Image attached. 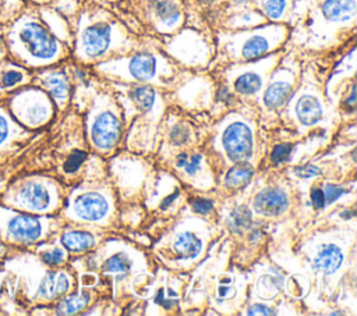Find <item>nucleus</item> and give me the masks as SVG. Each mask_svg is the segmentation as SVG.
<instances>
[{"mask_svg":"<svg viewBox=\"0 0 357 316\" xmlns=\"http://www.w3.org/2000/svg\"><path fill=\"white\" fill-rule=\"evenodd\" d=\"M6 49L25 68H45L66 57V47L50 26L32 13L21 14L10 26Z\"/></svg>","mask_w":357,"mask_h":316,"instance_id":"f257e3e1","label":"nucleus"},{"mask_svg":"<svg viewBox=\"0 0 357 316\" xmlns=\"http://www.w3.org/2000/svg\"><path fill=\"white\" fill-rule=\"evenodd\" d=\"M123 26L103 10L85 13L81 17L75 39V56L81 61L93 63L117 50L128 49Z\"/></svg>","mask_w":357,"mask_h":316,"instance_id":"f03ea898","label":"nucleus"},{"mask_svg":"<svg viewBox=\"0 0 357 316\" xmlns=\"http://www.w3.org/2000/svg\"><path fill=\"white\" fill-rule=\"evenodd\" d=\"M287 29L282 24H271L250 31L225 35L222 46L225 53L236 61H254L276 50L286 39Z\"/></svg>","mask_w":357,"mask_h":316,"instance_id":"7ed1b4c3","label":"nucleus"},{"mask_svg":"<svg viewBox=\"0 0 357 316\" xmlns=\"http://www.w3.org/2000/svg\"><path fill=\"white\" fill-rule=\"evenodd\" d=\"M59 203V192L52 181L29 177L17 181L3 195V205L15 210L42 214L53 210Z\"/></svg>","mask_w":357,"mask_h":316,"instance_id":"20e7f679","label":"nucleus"},{"mask_svg":"<svg viewBox=\"0 0 357 316\" xmlns=\"http://www.w3.org/2000/svg\"><path fill=\"white\" fill-rule=\"evenodd\" d=\"M98 70L105 74H112L127 81H137L142 84L162 82L167 75H172L173 68L160 56L151 52H139L128 57L113 58L100 63Z\"/></svg>","mask_w":357,"mask_h":316,"instance_id":"39448f33","label":"nucleus"},{"mask_svg":"<svg viewBox=\"0 0 357 316\" xmlns=\"http://www.w3.org/2000/svg\"><path fill=\"white\" fill-rule=\"evenodd\" d=\"M7 109L20 125L36 128L50 120L53 102L42 88L24 85L8 97Z\"/></svg>","mask_w":357,"mask_h":316,"instance_id":"423d86ee","label":"nucleus"},{"mask_svg":"<svg viewBox=\"0 0 357 316\" xmlns=\"http://www.w3.org/2000/svg\"><path fill=\"white\" fill-rule=\"evenodd\" d=\"M47 234V221L32 213L0 206V235L4 241L29 245Z\"/></svg>","mask_w":357,"mask_h":316,"instance_id":"0eeeda50","label":"nucleus"},{"mask_svg":"<svg viewBox=\"0 0 357 316\" xmlns=\"http://www.w3.org/2000/svg\"><path fill=\"white\" fill-rule=\"evenodd\" d=\"M272 58L261 60L243 65V68H234L230 74V84L233 89L243 96H252L262 90L266 79V72L272 68Z\"/></svg>","mask_w":357,"mask_h":316,"instance_id":"6e6552de","label":"nucleus"},{"mask_svg":"<svg viewBox=\"0 0 357 316\" xmlns=\"http://www.w3.org/2000/svg\"><path fill=\"white\" fill-rule=\"evenodd\" d=\"M153 26L159 32H173L183 22L181 0H142Z\"/></svg>","mask_w":357,"mask_h":316,"instance_id":"1a4fd4ad","label":"nucleus"},{"mask_svg":"<svg viewBox=\"0 0 357 316\" xmlns=\"http://www.w3.org/2000/svg\"><path fill=\"white\" fill-rule=\"evenodd\" d=\"M222 145L231 160H245L252 152V132L250 127L243 121H233L222 134Z\"/></svg>","mask_w":357,"mask_h":316,"instance_id":"9d476101","label":"nucleus"},{"mask_svg":"<svg viewBox=\"0 0 357 316\" xmlns=\"http://www.w3.org/2000/svg\"><path fill=\"white\" fill-rule=\"evenodd\" d=\"M42 88L57 107H64L70 99L71 84L67 72L61 68H47L39 71L35 77Z\"/></svg>","mask_w":357,"mask_h":316,"instance_id":"9b49d317","label":"nucleus"},{"mask_svg":"<svg viewBox=\"0 0 357 316\" xmlns=\"http://www.w3.org/2000/svg\"><path fill=\"white\" fill-rule=\"evenodd\" d=\"M109 213V202L99 192H85L73 199L68 214L84 221H100Z\"/></svg>","mask_w":357,"mask_h":316,"instance_id":"f8f14e48","label":"nucleus"},{"mask_svg":"<svg viewBox=\"0 0 357 316\" xmlns=\"http://www.w3.org/2000/svg\"><path fill=\"white\" fill-rule=\"evenodd\" d=\"M120 136V121L110 110L96 114L91 125V139L98 149H110Z\"/></svg>","mask_w":357,"mask_h":316,"instance_id":"ddd939ff","label":"nucleus"},{"mask_svg":"<svg viewBox=\"0 0 357 316\" xmlns=\"http://www.w3.org/2000/svg\"><path fill=\"white\" fill-rule=\"evenodd\" d=\"M293 72L289 70L278 71L264 90V104L269 109L280 107L291 95Z\"/></svg>","mask_w":357,"mask_h":316,"instance_id":"4468645a","label":"nucleus"},{"mask_svg":"<svg viewBox=\"0 0 357 316\" xmlns=\"http://www.w3.org/2000/svg\"><path fill=\"white\" fill-rule=\"evenodd\" d=\"M71 287V278L66 271H45L35 285L33 298L53 301L66 294Z\"/></svg>","mask_w":357,"mask_h":316,"instance_id":"2eb2a0df","label":"nucleus"},{"mask_svg":"<svg viewBox=\"0 0 357 316\" xmlns=\"http://www.w3.org/2000/svg\"><path fill=\"white\" fill-rule=\"evenodd\" d=\"M289 203L287 195L279 188H266L254 199V209L264 216H276L286 210Z\"/></svg>","mask_w":357,"mask_h":316,"instance_id":"dca6fc26","label":"nucleus"},{"mask_svg":"<svg viewBox=\"0 0 357 316\" xmlns=\"http://www.w3.org/2000/svg\"><path fill=\"white\" fill-rule=\"evenodd\" d=\"M294 113L300 123L304 125H312L322 120L324 107L317 96L311 93H303L294 103Z\"/></svg>","mask_w":357,"mask_h":316,"instance_id":"f3484780","label":"nucleus"},{"mask_svg":"<svg viewBox=\"0 0 357 316\" xmlns=\"http://www.w3.org/2000/svg\"><path fill=\"white\" fill-rule=\"evenodd\" d=\"M343 262V253L342 251L335 245H326L324 246L318 255L314 259V264L318 270H321L325 274L335 273Z\"/></svg>","mask_w":357,"mask_h":316,"instance_id":"a211bd4d","label":"nucleus"},{"mask_svg":"<svg viewBox=\"0 0 357 316\" xmlns=\"http://www.w3.org/2000/svg\"><path fill=\"white\" fill-rule=\"evenodd\" d=\"M31 81V74L28 68L20 64H10L0 74V88L10 90L21 88Z\"/></svg>","mask_w":357,"mask_h":316,"instance_id":"6ab92c4d","label":"nucleus"},{"mask_svg":"<svg viewBox=\"0 0 357 316\" xmlns=\"http://www.w3.org/2000/svg\"><path fill=\"white\" fill-rule=\"evenodd\" d=\"M21 134H22V128L13 118L8 109L0 106V150L6 149Z\"/></svg>","mask_w":357,"mask_h":316,"instance_id":"aec40b11","label":"nucleus"},{"mask_svg":"<svg viewBox=\"0 0 357 316\" xmlns=\"http://www.w3.org/2000/svg\"><path fill=\"white\" fill-rule=\"evenodd\" d=\"M61 244L67 251L71 252H82L89 249L91 246H93L95 244V238L92 234L85 232V231H75V230H70L66 231L61 235Z\"/></svg>","mask_w":357,"mask_h":316,"instance_id":"412c9836","label":"nucleus"},{"mask_svg":"<svg viewBox=\"0 0 357 316\" xmlns=\"http://www.w3.org/2000/svg\"><path fill=\"white\" fill-rule=\"evenodd\" d=\"M130 95H131V99L135 103V106L142 111H151L156 104L158 93H156L155 88L151 86L149 84H142V85L134 86L131 89Z\"/></svg>","mask_w":357,"mask_h":316,"instance_id":"4be33fe9","label":"nucleus"},{"mask_svg":"<svg viewBox=\"0 0 357 316\" xmlns=\"http://www.w3.org/2000/svg\"><path fill=\"white\" fill-rule=\"evenodd\" d=\"M202 249V244L199 238H197L192 232H183L174 242V251L180 258L194 259Z\"/></svg>","mask_w":357,"mask_h":316,"instance_id":"5701e85b","label":"nucleus"},{"mask_svg":"<svg viewBox=\"0 0 357 316\" xmlns=\"http://www.w3.org/2000/svg\"><path fill=\"white\" fill-rule=\"evenodd\" d=\"M91 301V295L88 292H77L73 295H68L63 298L57 306L56 313L57 315H74L84 309Z\"/></svg>","mask_w":357,"mask_h":316,"instance_id":"b1692460","label":"nucleus"},{"mask_svg":"<svg viewBox=\"0 0 357 316\" xmlns=\"http://www.w3.org/2000/svg\"><path fill=\"white\" fill-rule=\"evenodd\" d=\"M252 167L245 163H238L234 167H231L226 175V185L230 188H238L244 184H247L252 177Z\"/></svg>","mask_w":357,"mask_h":316,"instance_id":"393cba45","label":"nucleus"},{"mask_svg":"<svg viewBox=\"0 0 357 316\" xmlns=\"http://www.w3.org/2000/svg\"><path fill=\"white\" fill-rule=\"evenodd\" d=\"M264 15L272 21L283 19L287 8L289 0H257Z\"/></svg>","mask_w":357,"mask_h":316,"instance_id":"a878e982","label":"nucleus"},{"mask_svg":"<svg viewBox=\"0 0 357 316\" xmlns=\"http://www.w3.org/2000/svg\"><path fill=\"white\" fill-rule=\"evenodd\" d=\"M39 255L42 262L47 266H60L66 260V251L59 245L45 246V248L42 246L39 249Z\"/></svg>","mask_w":357,"mask_h":316,"instance_id":"bb28decb","label":"nucleus"},{"mask_svg":"<svg viewBox=\"0 0 357 316\" xmlns=\"http://www.w3.org/2000/svg\"><path fill=\"white\" fill-rule=\"evenodd\" d=\"M229 223H230V227L233 230H244V228H248L250 224H251V213L247 207L244 206H240V207H236L230 217H229Z\"/></svg>","mask_w":357,"mask_h":316,"instance_id":"cd10ccee","label":"nucleus"},{"mask_svg":"<svg viewBox=\"0 0 357 316\" xmlns=\"http://www.w3.org/2000/svg\"><path fill=\"white\" fill-rule=\"evenodd\" d=\"M264 21V15L259 14L258 11H243L241 14L234 15L230 19V25L231 26H238V28H247V26H252L255 24H259Z\"/></svg>","mask_w":357,"mask_h":316,"instance_id":"c85d7f7f","label":"nucleus"},{"mask_svg":"<svg viewBox=\"0 0 357 316\" xmlns=\"http://www.w3.org/2000/svg\"><path fill=\"white\" fill-rule=\"evenodd\" d=\"M130 260L126 255L117 253L110 256L105 263V270L109 273H126L130 269Z\"/></svg>","mask_w":357,"mask_h":316,"instance_id":"c756f323","label":"nucleus"},{"mask_svg":"<svg viewBox=\"0 0 357 316\" xmlns=\"http://www.w3.org/2000/svg\"><path fill=\"white\" fill-rule=\"evenodd\" d=\"M85 157H86L85 152H82V150H74V152L67 157V160H66V163H64V171L68 173V174L75 173V171L79 168V166L84 163Z\"/></svg>","mask_w":357,"mask_h":316,"instance_id":"7c9ffc66","label":"nucleus"},{"mask_svg":"<svg viewBox=\"0 0 357 316\" xmlns=\"http://www.w3.org/2000/svg\"><path fill=\"white\" fill-rule=\"evenodd\" d=\"M290 153H291V145L290 143H280V145L275 146V149L272 150L271 157H272V161L275 164H280V163H283L289 159Z\"/></svg>","mask_w":357,"mask_h":316,"instance_id":"2f4dec72","label":"nucleus"},{"mask_svg":"<svg viewBox=\"0 0 357 316\" xmlns=\"http://www.w3.org/2000/svg\"><path fill=\"white\" fill-rule=\"evenodd\" d=\"M201 163H202V156L201 155H192V156H188L187 161L184 163V166L181 168H184V171L188 175H194L201 168Z\"/></svg>","mask_w":357,"mask_h":316,"instance_id":"473e14b6","label":"nucleus"},{"mask_svg":"<svg viewBox=\"0 0 357 316\" xmlns=\"http://www.w3.org/2000/svg\"><path fill=\"white\" fill-rule=\"evenodd\" d=\"M324 195H325V202L329 203V202H333L336 200L337 198H340L344 192L343 188L340 187H336V185H326L324 189Z\"/></svg>","mask_w":357,"mask_h":316,"instance_id":"72a5a7b5","label":"nucleus"},{"mask_svg":"<svg viewBox=\"0 0 357 316\" xmlns=\"http://www.w3.org/2000/svg\"><path fill=\"white\" fill-rule=\"evenodd\" d=\"M212 207H213V202L209 200V199H205V198H197V199L192 202V209H194V212L201 213V214H205V213L211 212Z\"/></svg>","mask_w":357,"mask_h":316,"instance_id":"f704fd0d","label":"nucleus"},{"mask_svg":"<svg viewBox=\"0 0 357 316\" xmlns=\"http://www.w3.org/2000/svg\"><path fill=\"white\" fill-rule=\"evenodd\" d=\"M296 175L301 177V178H311V177H315L321 173V170L312 164H305V166H301V167H297L294 170Z\"/></svg>","mask_w":357,"mask_h":316,"instance_id":"c9c22d12","label":"nucleus"},{"mask_svg":"<svg viewBox=\"0 0 357 316\" xmlns=\"http://www.w3.org/2000/svg\"><path fill=\"white\" fill-rule=\"evenodd\" d=\"M311 202L314 205L315 209H322L325 206V195H324V191L319 189V188H314L311 191Z\"/></svg>","mask_w":357,"mask_h":316,"instance_id":"e433bc0d","label":"nucleus"},{"mask_svg":"<svg viewBox=\"0 0 357 316\" xmlns=\"http://www.w3.org/2000/svg\"><path fill=\"white\" fill-rule=\"evenodd\" d=\"M247 313H248V315H273L275 312H273L271 308H268V306H265V305L258 303V305L251 306V308L248 309V312H247Z\"/></svg>","mask_w":357,"mask_h":316,"instance_id":"4c0bfd02","label":"nucleus"},{"mask_svg":"<svg viewBox=\"0 0 357 316\" xmlns=\"http://www.w3.org/2000/svg\"><path fill=\"white\" fill-rule=\"evenodd\" d=\"M172 138H173V141H174L176 143H181V142L187 138V132H185V131H183L181 128H177V129H174V131H173Z\"/></svg>","mask_w":357,"mask_h":316,"instance_id":"58836bf2","label":"nucleus"},{"mask_svg":"<svg viewBox=\"0 0 357 316\" xmlns=\"http://www.w3.org/2000/svg\"><path fill=\"white\" fill-rule=\"evenodd\" d=\"M178 196V192H176V193H173V195H170V196H167L165 200H163V203H162V209H166V207H169L170 206V203L176 199Z\"/></svg>","mask_w":357,"mask_h":316,"instance_id":"ea45409f","label":"nucleus"},{"mask_svg":"<svg viewBox=\"0 0 357 316\" xmlns=\"http://www.w3.org/2000/svg\"><path fill=\"white\" fill-rule=\"evenodd\" d=\"M187 159H188V155H187V153L178 155V156H177V166H178V167H183L184 163L187 161Z\"/></svg>","mask_w":357,"mask_h":316,"instance_id":"a19ab883","label":"nucleus"},{"mask_svg":"<svg viewBox=\"0 0 357 316\" xmlns=\"http://www.w3.org/2000/svg\"><path fill=\"white\" fill-rule=\"evenodd\" d=\"M233 4H236V6H245V4H248L251 0H230Z\"/></svg>","mask_w":357,"mask_h":316,"instance_id":"79ce46f5","label":"nucleus"},{"mask_svg":"<svg viewBox=\"0 0 357 316\" xmlns=\"http://www.w3.org/2000/svg\"><path fill=\"white\" fill-rule=\"evenodd\" d=\"M6 46H4V43L0 40V61L4 58V54H6Z\"/></svg>","mask_w":357,"mask_h":316,"instance_id":"37998d69","label":"nucleus"},{"mask_svg":"<svg viewBox=\"0 0 357 316\" xmlns=\"http://www.w3.org/2000/svg\"><path fill=\"white\" fill-rule=\"evenodd\" d=\"M32 3H38V4H45V3H47V1H50V0H31Z\"/></svg>","mask_w":357,"mask_h":316,"instance_id":"c03bdc74","label":"nucleus"},{"mask_svg":"<svg viewBox=\"0 0 357 316\" xmlns=\"http://www.w3.org/2000/svg\"><path fill=\"white\" fill-rule=\"evenodd\" d=\"M201 1H204V3H213V1H216V0H201Z\"/></svg>","mask_w":357,"mask_h":316,"instance_id":"a18cd8bd","label":"nucleus"},{"mask_svg":"<svg viewBox=\"0 0 357 316\" xmlns=\"http://www.w3.org/2000/svg\"><path fill=\"white\" fill-rule=\"evenodd\" d=\"M1 3H3V0H0V6H1Z\"/></svg>","mask_w":357,"mask_h":316,"instance_id":"49530a36","label":"nucleus"}]
</instances>
